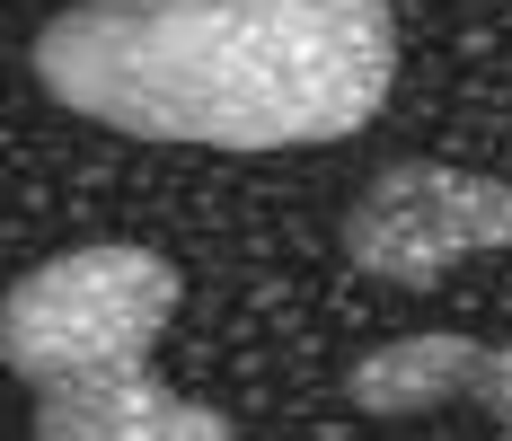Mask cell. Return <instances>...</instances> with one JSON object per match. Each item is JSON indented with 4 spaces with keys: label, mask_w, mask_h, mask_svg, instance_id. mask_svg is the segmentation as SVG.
<instances>
[{
    "label": "cell",
    "mask_w": 512,
    "mask_h": 441,
    "mask_svg": "<svg viewBox=\"0 0 512 441\" xmlns=\"http://www.w3.org/2000/svg\"><path fill=\"white\" fill-rule=\"evenodd\" d=\"M486 247H512V186L451 159H389L345 212V256L371 283H433Z\"/></svg>",
    "instance_id": "3"
},
{
    "label": "cell",
    "mask_w": 512,
    "mask_h": 441,
    "mask_svg": "<svg viewBox=\"0 0 512 441\" xmlns=\"http://www.w3.org/2000/svg\"><path fill=\"white\" fill-rule=\"evenodd\" d=\"M53 106L177 150H318L398 80L389 0H80L45 18Z\"/></svg>",
    "instance_id": "1"
},
{
    "label": "cell",
    "mask_w": 512,
    "mask_h": 441,
    "mask_svg": "<svg viewBox=\"0 0 512 441\" xmlns=\"http://www.w3.org/2000/svg\"><path fill=\"white\" fill-rule=\"evenodd\" d=\"M36 441H239L221 406L159 389L142 371H98V380H62L36 389Z\"/></svg>",
    "instance_id": "5"
},
{
    "label": "cell",
    "mask_w": 512,
    "mask_h": 441,
    "mask_svg": "<svg viewBox=\"0 0 512 441\" xmlns=\"http://www.w3.org/2000/svg\"><path fill=\"white\" fill-rule=\"evenodd\" d=\"M345 397L362 415H415V406H442V397H477L512 441V344H477V336L380 344L345 371Z\"/></svg>",
    "instance_id": "4"
},
{
    "label": "cell",
    "mask_w": 512,
    "mask_h": 441,
    "mask_svg": "<svg viewBox=\"0 0 512 441\" xmlns=\"http://www.w3.org/2000/svg\"><path fill=\"white\" fill-rule=\"evenodd\" d=\"M177 300H186V283L159 247H133V239L71 247L0 300V353L27 389L142 371L151 344L168 336V318H177Z\"/></svg>",
    "instance_id": "2"
}]
</instances>
